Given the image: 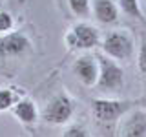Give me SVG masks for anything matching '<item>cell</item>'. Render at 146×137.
<instances>
[{
  "mask_svg": "<svg viewBox=\"0 0 146 137\" xmlns=\"http://www.w3.org/2000/svg\"><path fill=\"white\" fill-rule=\"evenodd\" d=\"M99 62V80L97 88L100 91H119L124 84V71L113 59L106 55H97Z\"/></svg>",
  "mask_w": 146,
  "mask_h": 137,
  "instance_id": "cell-1",
  "label": "cell"
},
{
  "mask_svg": "<svg viewBox=\"0 0 146 137\" xmlns=\"http://www.w3.org/2000/svg\"><path fill=\"white\" fill-rule=\"evenodd\" d=\"M135 106L131 100H119V99H95L91 100V112L97 121L111 122L119 117L130 113V110Z\"/></svg>",
  "mask_w": 146,
  "mask_h": 137,
  "instance_id": "cell-2",
  "label": "cell"
},
{
  "mask_svg": "<svg viewBox=\"0 0 146 137\" xmlns=\"http://www.w3.org/2000/svg\"><path fill=\"white\" fill-rule=\"evenodd\" d=\"M73 112H75V102L70 95L66 93H58L46 104L44 112H42V119L48 124H66L71 119Z\"/></svg>",
  "mask_w": 146,
  "mask_h": 137,
  "instance_id": "cell-3",
  "label": "cell"
},
{
  "mask_svg": "<svg viewBox=\"0 0 146 137\" xmlns=\"http://www.w3.org/2000/svg\"><path fill=\"white\" fill-rule=\"evenodd\" d=\"M100 46L104 55L113 61H124V59H130L133 53V40L126 31H110Z\"/></svg>",
  "mask_w": 146,
  "mask_h": 137,
  "instance_id": "cell-4",
  "label": "cell"
},
{
  "mask_svg": "<svg viewBox=\"0 0 146 137\" xmlns=\"http://www.w3.org/2000/svg\"><path fill=\"white\" fill-rule=\"evenodd\" d=\"M66 44L71 49H91L97 44H100V35L97 27H93L91 24L79 22L66 35Z\"/></svg>",
  "mask_w": 146,
  "mask_h": 137,
  "instance_id": "cell-5",
  "label": "cell"
},
{
  "mask_svg": "<svg viewBox=\"0 0 146 137\" xmlns=\"http://www.w3.org/2000/svg\"><path fill=\"white\" fill-rule=\"evenodd\" d=\"M73 73L84 86H95L99 80V62L93 55H82L73 62Z\"/></svg>",
  "mask_w": 146,
  "mask_h": 137,
  "instance_id": "cell-6",
  "label": "cell"
},
{
  "mask_svg": "<svg viewBox=\"0 0 146 137\" xmlns=\"http://www.w3.org/2000/svg\"><path fill=\"white\" fill-rule=\"evenodd\" d=\"M121 137H146V110L137 108L122 122Z\"/></svg>",
  "mask_w": 146,
  "mask_h": 137,
  "instance_id": "cell-7",
  "label": "cell"
},
{
  "mask_svg": "<svg viewBox=\"0 0 146 137\" xmlns=\"http://www.w3.org/2000/svg\"><path fill=\"white\" fill-rule=\"evenodd\" d=\"M29 48V39L24 33H7L0 39V57H17Z\"/></svg>",
  "mask_w": 146,
  "mask_h": 137,
  "instance_id": "cell-8",
  "label": "cell"
},
{
  "mask_svg": "<svg viewBox=\"0 0 146 137\" xmlns=\"http://www.w3.org/2000/svg\"><path fill=\"white\" fill-rule=\"evenodd\" d=\"M93 13L100 24H115L119 20V7L113 0H95Z\"/></svg>",
  "mask_w": 146,
  "mask_h": 137,
  "instance_id": "cell-9",
  "label": "cell"
},
{
  "mask_svg": "<svg viewBox=\"0 0 146 137\" xmlns=\"http://www.w3.org/2000/svg\"><path fill=\"white\" fill-rule=\"evenodd\" d=\"M13 115L22 124H33L36 119H38V112H36V106L31 99H20L13 106Z\"/></svg>",
  "mask_w": 146,
  "mask_h": 137,
  "instance_id": "cell-10",
  "label": "cell"
},
{
  "mask_svg": "<svg viewBox=\"0 0 146 137\" xmlns=\"http://www.w3.org/2000/svg\"><path fill=\"white\" fill-rule=\"evenodd\" d=\"M119 6H121V9L128 17L137 18V20H144V15H143L141 6H139V0H119Z\"/></svg>",
  "mask_w": 146,
  "mask_h": 137,
  "instance_id": "cell-11",
  "label": "cell"
},
{
  "mask_svg": "<svg viewBox=\"0 0 146 137\" xmlns=\"http://www.w3.org/2000/svg\"><path fill=\"white\" fill-rule=\"evenodd\" d=\"M18 100H20V99L17 97V93L13 90L2 88V90H0V112H6V110L13 108Z\"/></svg>",
  "mask_w": 146,
  "mask_h": 137,
  "instance_id": "cell-12",
  "label": "cell"
},
{
  "mask_svg": "<svg viewBox=\"0 0 146 137\" xmlns=\"http://www.w3.org/2000/svg\"><path fill=\"white\" fill-rule=\"evenodd\" d=\"M71 13L77 17H88L90 15V0H68Z\"/></svg>",
  "mask_w": 146,
  "mask_h": 137,
  "instance_id": "cell-13",
  "label": "cell"
},
{
  "mask_svg": "<svg viewBox=\"0 0 146 137\" xmlns=\"http://www.w3.org/2000/svg\"><path fill=\"white\" fill-rule=\"evenodd\" d=\"M62 137H91L90 132L86 130V126L82 124H71L68 130H64Z\"/></svg>",
  "mask_w": 146,
  "mask_h": 137,
  "instance_id": "cell-14",
  "label": "cell"
},
{
  "mask_svg": "<svg viewBox=\"0 0 146 137\" xmlns=\"http://www.w3.org/2000/svg\"><path fill=\"white\" fill-rule=\"evenodd\" d=\"M13 27V17L9 15L7 11H2L0 9V33H9Z\"/></svg>",
  "mask_w": 146,
  "mask_h": 137,
  "instance_id": "cell-15",
  "label": "cell"
},
{
  "mask_svg": "<svg viewBox=\"0 0 146 137\" xmlns=\"http://www.w3.org/2000/svg\"><path fill=\"white\" fill-rule=\"evenodd\" d=\"M137 64H139V70L146 75V40H143L139 49V59H137Z\"/></svg>",
  "mask_w": 146,
  "mask_h": 137,
  "instance_id": "cell-16",
  "label": "cell"
},
{
  "mask_svg": "<svg viewBox=\"0 0 146 137\" xmlns=\"http://www.w3.org/2000/svg\"><path fill=\"white\" fill-rule=\"evenodd\" d=\"M137 106H139V108H143V110H146V95H144V97H141L139 100H137Z\"/></svg>",
  "mask_w": 146,
  "mask_h": 137,
  "instance_id": "cell-17",
  "label": "cell"
}]
</instances>
